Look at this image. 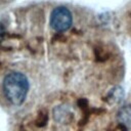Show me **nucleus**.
I'll list each match as a JSON object with an SVG mask.
<instances>
[{
    "instance_id": "obj_1",
    "label": "nucleus",
    "mask_w": 131,
    "mask_h": 131,
    "mask_svg": "<svg viewBox=\"0 0 131 131\" xmlns=\"http://www.w3.org/2000/svg\"><path fill=\"white\" fill-rule=\"evenodd\" d=\"M2 89L6 99L11 104L20 105L29 91L28 78L20 72H10L3 79Z\"/></svg>"
},
{
    "instance_id": "obj_2",
    "label": "nucleus",
    "mask_w": 131,
    "mask_h": 131,
    "mask_svg": "<svg viewBox=\"0 0 131 131\" xmlns=\"http://www.w3.org/2000/svg\"><path fill=\"white\" fill-rule=\"evenodd\" d=\"M49 24L55 32L68 31L73 24V16L71 11L64 6L55 7L50 14Z\"/></svg>"
},
{
    "instance_id": "obj_3",
    "label": "nucleus",
    "mask_w": 131,
    "mask_h": 131,
    "mask_svg": "<svg viewBox=\"0 0 131 131\" xmlns=\"http://www.w3.org/2000/svg\"><path fill=\"white\" fill-rule=\"evenodd\" d=\"M117 121L118 123L124 125L128 131H131V104L124 105L119 108L117 113Z\"/></svg>"
}]
</instances>
